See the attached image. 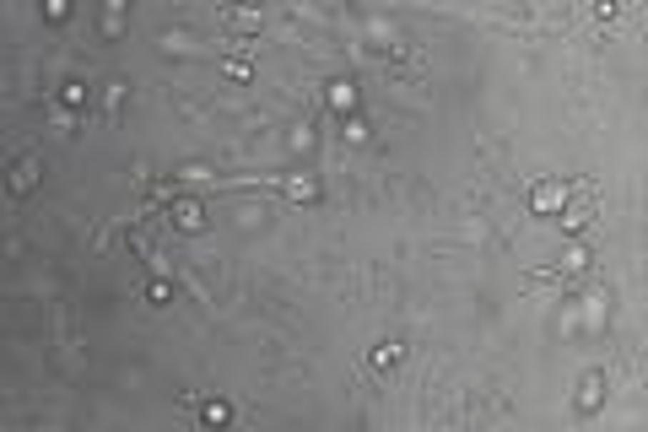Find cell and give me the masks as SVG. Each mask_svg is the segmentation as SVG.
I'll return each mask as SVG.
<instances>
[{
	"label": "cell",
	"instance_id": "1",
	"mask_svg": "<svg viewBox=\"0 0 648 432\" xmlns=\"http://www.w3.org/2000/svg\"><path fill=\"white\" fill-rule=\"evenodd\" d=\"M599 211V184L594 179H573V184L562 189V227L567 233H584L589 222H594Z\"/></svg>",
	"mask_w": 648,
	"mask_h": 432
},
{
	"label": "cell",
	"instance_id": "2",
	"mask_svg": "<svg viewBox=\"0 0 648 432\" xmlns=\"http://www.w3.org/2000/svg\"><path fill=\"white\" fill-rule=\"evenodd\" d=\"M168 216L184 227V233H200V227H206V206H200V200H173Z\"/></svg>",
	"mask_w": 648,
	"mask_h": 432
},
{
	"label": "cell",
	"instance_id": "3",
	"mask_svg": "<svg viewBox=\"0 0 648 432\" xmlns=\"http://www.w3.org/2000/svg\"><path fill=\"white\" fill-rule=\"evenodd\" d=\"M529 206L546 216V211H562V184H551V179H540L535 189H529Z\"/></svg>",
	"mask_w": 648,
	"mask_h": 432
},
{
	"label": "cell",
	"instance_id": "4",
	"mask_svg": "<svg viewBox=\"0 0 648 432\" xmlns=\"http://www.w3.org/2000/svg\"><path fill=\"white\" fill-rule=\"evenodd\" d=\"M599 400H605V373H584V383H578V411H599Z\"/></svg>",
	"mask_w": 648,
	"mask_h": 432
},
{
	"label": "cell",
	"instance_id": "5",
	"mask_svg": "<svg viewBox=\"0 0 648 432\" xmlns=\"http://www.w3.org/2000/svg\"><path fill=\"white\" fill-rule=\"evenodd\" d=\"M227 421H233V406H227V400H206V406H200V427L221 432Z\"/></svg>",
	"mask_w": 648,
	"mask_h": 432
},
{
	"label": "cell",
	"instance_id": "6",
	"mask_svg": "<svg viewBox=\"0 0 648 432\" xmlns=\"http://www.w3.org/2000/svg\"><path fill=\"white\" fill-rule=\"evenodd\" d=\"M33 184H38V157H22V162L11 168V189H16V195H27Z\"/></svg>",
	"mask_w": 648,
	"mask_h": 432
},
{
	"label": "cell",
	"instance_id": "7",
	"mask_svg": "<svg viewBox=\"0 0 648 432\" xmlns=\"http://www.w3.org/2000/svg\"><path fill=\"white\" fill-rule=\"evenodd\" d=\"M394 362H400V346H373V357H367V368H373V373H389Z\"/></svg>",
	"mask_w": 648,
	"mask_h": 432
},
{
	"label": "cell",
	"instance_id": "8",
	"mask_svg": "<svg viewBox=\"0 0 648 432\" xmlns=\"http://www.w3.org/2000/svg\"><path fill=\"white\" fill-rule=\"evenodd\" d=\"M330 109H357V86L352 81H330Z\"/></svg>",
	"mask_w": 648,
	"mask_h": 432
},
{
	"label": "cell",
	"instance_id": "9",
	"mask_svg": "<svg viewBox=\"0 0 648 432\" xmlns=\"http://www.w3.org/2000/svg\"><path fill=\"white\" fill-rule=\"evenodd\" d=\"M286 195H292V200H319V179H292Z\"/></svg>",
	"mask_w": 648,
	"mask_h": 432
},
{
	"label": "cell",
	"instance_id": "10",
	"mask_svg": "<svg viewBox=\"0 0 648 432\" xmlns=\"http://www.w3.org/2000/svg\"><path fill=\"white\" fill-rule=\"evenodd\" d=\"M146 297H151V303H173V281H162V276H157V281L146 286Z\"/></svg>",
	"mask_w": 648,
	"mask_h": 432
},
{
	"label": "cell",
	"instance_id": "11",
	"mask_svg": "<svg viewBox=\"0 0 648 432\" xmlns=\"http://www.w3.org/2000/svg\"><path fill=\"white\" fill-rule=\"evenodd\" d=\"M124 98V81H103V109H119Z\"/></svg>",
	"mask_w": 648,
	"mask_h": 432
},
{
	"label": "cell",
	"instance_id": "12",
	"mask_svg": "<svg viewBox=\"0 0 648 432\" xmlns=\"http://www.w3.org/2000/svg\"><path fill=\"white\" fill-rule=\"evenodd\" d=\"M60 98L71 103V109H81V103H86V86H81V81H65V92H60Z\"/></svg>",
	"mask_w": 648,
	"mask_h": 432
},
{
	"label": "cell",
	"instance_id": "13",
	"mask_svg": "<svg viewBox=\"0 0 648 432\" xmlns=\"http://www.w3.org/2000/svg\"><path fill=\"white\" fill-rule=\"evenodd\" d=\"M249 71H254V65H249L244 54H227V76H249Z\"/></svg>",
	"mask_w": 648,
	"mask_h": 432
}]
</instances>
